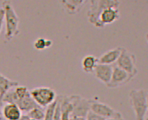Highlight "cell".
Listing matches in <instances>:
<instances>
[{"label": "cell", "mask_w": 148, "mask_h": 120, "mask_svg": "<svg viewBox=\"0 0 148 120\" xmlns=\"http://www.w3.org/2000/svg\"><path fill=\"white\" fill-rule=\"evenodd\" d=\"M5 12L6 32L5 38L6 41H10L19 34V19L10 0H5L2 3Z\"/></svg>", "instance_id": "6da1fadb"}, {"label": "cell", "mask_w": 148, "mask_h": 120, "mask_svg": "<svg viewBox=\"0 0 148 120\" xmlns=\"http://www.w3.org/2000/svg\"><path fill=\"white\" fill-rule=\"evenodd\" d=\"M129 99L136 120H144L147 113V92L145 89H134L129 93Z\"/></svg>", "instance_id": "7a4b0ae2"}, {"label": "cell", "mask_w": 148, "mask_h": 120, "mask_svg": "<svg viewBox=\"0 0 148 120\" xmlns=\"http://www.w3.org/2000/svg\"><path fill=\"white\" fill-rule=\"evenodd\" d=\"M120 5L119 0H91L87 12L88 22L95 27L100 29L99 17L102 12L109 8H118Z\"/></svg>", "instance_id": "3957f363"}, {"label": "cell", "mask_w": 148, "mask_h": 120, "mask_svg": "<svg viewBox=\"0 0 148 120\" xmlns=\"http://www.w3.org/2000/svg\"><path fill=\"white\" fill-rule=\"evenodd\" d=\"M30 95L34 102L41 108H45L56 100L55 91L49 87H37L30 90Z\"/></svg>", "instance_id": "277c9868"}, {"label": "cell", "mask_w": 148, "mask_h": 120, "mask_svg": "<svg viewBox=\"0 0 148 120\" xmlns=\"http://www.w3.org/2000/svg\"><path fill=\"white\" fill-rule=\"evenodd\" d=\"M136 62L135 55L125 48H122L120 56L114 64L134 77L137 74Z\"/></svg>", "instance_id": "5b68a950"}, {"label": "cell", "mask_w": 148, "mask_h": 120, "mask_svg": "<svg viewBox=\"0 0 148 120\" xmlns=\"http://www.w3.org/2000/svg\"><path fill=\"white\" fill-rule=\"evenodd\" d=\"M90 111L104 119L123 118L120 112L97 100L90 99Z\"/></svg>", "instance_id": "8992f818"}, {"label": "cell", "mask_w": 148, "mask_h": 120, "mask_svg": "<svg viewBox=\"0 0 148 120\" xmlns=\"http://www.w3.org/2000/svg\"><path fill=\"white\" fill-rule=\"evenodd\" d=\"M69 98L72 104V111L70 115L86 118L90 111V99H86L75 95H69Z\"/></svg>", "instance_id": "52a82bcc"}, {"label": "cell", "mask_w": 148, "mask_h": 120, "mask_svg": "<svg viewBox=\"0 0 148 120\" xmlns=\"http://www.w3.org/2000/svg\"><path fill=\"white\" fill-rule=\"evenodd\" d=\"M134 77L130 75L126 71L121 69L116 65H112V73L110 82L107 86L108 88H115L130 82L132 80Z\"/></svg>", "instance_id": "ba28073f"}, {"label": "cell", "mask_w": 148, "mask_h": 120, "mask_svg": "<svg viewBox=\"0 0 148 120\" xmlns=\"http://www.w3.org/2000/svg\"><path fill=\"white\" fill-rule=\"evenodd\" d=\"M88 0H59L63 10L69 15H75L82 10Z\"/></svg>", "instance_id": "9c48e42d"}, {"label": "cell", "mask_w": 148, "mask_h": 120, "mask_svg": "<svg viewBox=\"0 0 148 120\" xmlns=\"http://www.w3.org/2000/svg\"><path fill=\"white\" fill-rule=\"evenodd\" d=\"M93 73L99 81L107 85L111 78L112 65H106L98 63Z\"/></svg>", "instance_id": "30bf717a"}, {"label": "cell", "mask_w": 148, "mask_h": 120, "mask_svg": "<svg viewBox=\"0 0 148 120\" xmlns=\"http://www.w3.org/2000/svg\"><path fill=\"white\" fill-rule=\"evenodd\" d=\"M120 13L119 8H109L102 12L99 17L100 28L104 27L105 25L114 23L119 20Z\"/></svg>", "instance_id": "8fae6325"}, {"label": "cell", "mask_w": 148, "mask_h": 120, "mask_svg": "<svg viewBox=\"0 0 148 120\" xmlns=\"http://www.w3.org/2000/svg\"><path fill=\"white\" fill-rule=\"evenodd\" d=\"M1 113L5 120H18L22 115L21 109L15 104H5L3 106Z\"/></svg>", "instance_id": "7c38bea8"}, {"label": "cell", "mask_w": 148, "mask_h": 120, "mask_svg": "<svg viewBox=\"0 0 148 120\" xmlns=\"http://www.w3.org/2000/svg\"><path fill=\"white\" fill-rule=\"evenodd\" d=\"M121 50V47H118L108 50L98 58V63L106 65L114 64L120 57Z\"/></svg>", "instance_id": "4fadbf2b"}, {"label": "cell", "mask_w": 148, "mask_h": 120, "mask_svg": "<svg viewBox=\"0 0 148 120\" xmlns=\"http://www.w3.org/2000/svg\"><path fill=\"white\" fill-rule=\"evenodd\" d=\"M18 85V83L16 81L12 80L0 73V98L7 93L9 90Z\"/></svg>", "instance_id": "5bb4252c"}, {"label": "cell", "mask_w": 148, "mask_h": 120, "mask_svg": "<svg viewBox=\"0 0 148 120\" xmlns=\"http://www.w3.org/2000/svg\"><path fill=\"white\" fill-rule=\"evenodd\" d=\"M98 64V58L94 56H87L82 61V67L86 73H93L95 67Z\"/></svg>", "instance_id": "9a60e30c"}, {"label": "cell", "mask_w": 148, "mask_h": 120, "mask_svg": "<svg viewBox=\"0 0 148 120\" xmlns=\"http://www.w3.org/2000/svg\"><path fill=\"white\" fill-rule=\"evenodd\" d=\"M16 104L21 109L22 112H25L27 113L33 109L38 107L37 104L34 102V100L31 97V95L24 99L19 100Z\"/></svg>", "instance_id": "2e32d148"}, {"label": "cell", "mask_w": 148, "mask_h": 120, "mask_svg": "<svg viewBox=\"0 0 148 120\" xmlns=\"http://www.w3.org/2000/svg\"><path fill=\"white\" fill-rule=\"evenodd\" d=\"M27 115L30 119L34 120H43L45 116V111L42 108L38 106L31 110L27 113Z\"/></svg>", "instance_id": "e0dca14e"}, {"label": "cell", "mask_w": 148, "mask_h": 120, "mask_svg": "<svg viewBox=\"0 0 148 120\" xmlns=\"http://www.w3.org/2000/svg\"><path fill=\"white\" fill-rule=\"evenodd\" d=\"M57 102V100L56 98V100H55L53 103H51V104L47 107L46 111H45V116L43 120H53L55 110H56Z\"/></svg>", "instance_id": "ac0fdd59"}, {"label": "cell", "mask_w": 148, "mask_h": 120, "mask_svg": "<svg viewBox=\"0 0 148 120\" xmlns=\"http://www.w3.org/2000/svg\"><path fill=\"white\" fill-rule=\"evenodd\" d=\"M35 49L40 51L44 50L47 48V39L43 38H39L34 41L33 44Z\"/></svg>", "instance_id": "d6986e66"}, {"label": "cell", "mask_w": 148, "mask_h": 120, "mask_svg": "<svg viewBox=\"0 0 148 120\" xmlns=\"http://www.w3.org/2000/svg\"><path fill=\"white\" fill-rule=\"evenodd\" d=\"M106 119L103 118L101 116L95 114L94 112L90 111L86 116V120H104Z\"/></svg>", "instance_id": "ffe728a7"}, {"label": "cell", "mask_w": 148, "mask_h": 120, "mask_svg": "<svg viewBox=\"0 0 148 120\" xmlns=\"http://www.w3.org/2000/svg\"><path fill=\"white\" fill-rule=\"evenodd\" d=\"M4 20H5V12L3 8H0V32H1L2 30Z\"/></svg>", "instance_id": "44dd1931"}, {"label": "cell", "mask_w": 148, "mask_h": 120, "mask_svg": "<svg viewBox=\"0 0 148 120\" xmlns=\"http://www.w3.org/2000/svg\"><path fill=\"white\" fill-rule=\"evenodd\" d=\"M69 120H86V118L78 116H69Z\"/></svg>", "instance_id": "7402d4cb"}, {"label": "cell", "mask_w": 148, "mask_h": 120, "mask_svg": "<svg viewBox=\"0 0 148 120\" xmlns=\"http://www.w3.org/2000/svg\"><path fill=\"white\" fill-rule=\"evenodd\" d=\"M3 106V102L2 101V99L0 98V120H4V119H3V118L2 113H1Z\"/></svg>", "instance_id": "603a6c76"}, {"label": "cell", "mask_w": 148, "mask_h": 120, "mask_svg": "<svg viewBox=\"0 0 148 120\" xmlns=\"http://www.w3.org/2000/svg\"><path fill=\"white\" fill-rule=\"evenodd\" d=\"M52 46V41L49 39H47V48H49Z\"/></svg>", "instance_id": "cb8c5ba5"}, {"label": "cell", "mask_w": 148, "mask_h": 120, "mask_svg": "<svg viewBox=\"0 0 148 120\" xmlns=\"http://www.w3.org/2000/svg\"><path fill=\"white\" fill-rule=\"evenodd\" d=\"M29 118L27 115H22L18 120H29Z\"/></svg>", "instance_id": "d4e9b609"}, {"label": "cell", "mask_w": 148, "mask_h": 120, "mask_svg": "<svg viewBox=\"0 0 148 120\" xmlns=\"http://www.w3.org/2000/svg\"><path fill=\"white\" fill-rule=\"evenodd\" d=\"M104 120H124L123 118H112V119H106Z\"/></svg>", "instance_id": "484cf974"}, {"label": "cell", "mask_w": 148, "mask_h": 120, "mask_svg": "<svg viewBox=\"0 0 148 120\" xmlns=\"http://www.w3.org/2000/svg\"><path fill=\"white\" fill-rule=\"evenodd\" d=\"M144 120H148V119H147V118H146L145 119H144Z\"/></svg>", "instance_id": "4316f807"}, {"label": "cell", "mask_w": 148, "mask_h": 120, "mask_svg": "<svg viewBox=\"0 0 148 120\" xmlns=\"http://www.w3.org/2000/svg\"><path fill=\"white\" fill-rule=\"evenodd\" d=\"M29 120H34V119H30V118H29Z\"/></svg>", "instance_id": "83f0119b"}, {"label": "cell", "mask_w": 148, "mask_h": 120, "mask_svg": "<svg viewBox=\"0 0 148 120\" xmlns=\"http://www.w3.org/2000/svg\"><path fill=\"white\" fill-rule=\"evenodd\" d=\"M4 120H5V119H4Z\"/></svg>", "instance_id": "f1b7e54d"}]
</instances>
